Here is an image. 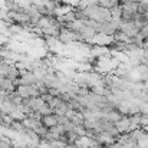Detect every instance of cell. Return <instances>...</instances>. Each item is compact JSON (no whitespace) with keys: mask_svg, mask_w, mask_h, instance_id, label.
Masks as SVG:
<instances>
[{"mask_svg":"<svg viewBox=\"0 0 148 148\" xmlns=\"http://www.w3.org/2000/svg\"><path fill=\"white\" fill-rule=\"evenodd\" d=\"M16 92L22 97V99L40 97V92H39L38 86H35V85H19V86H16Z\"/></svg>","mask_w":148,"mask_h":148,"instance_id":"cell-1","label":"cell"},{"mask_svg":"<svg viewBox=\"0 0 148 148\" xmlns=\"http://www.w3.org/2000/svg\"><path fill=\"white\" fill-rule=\"evenodd\" d=\"M115 127H116V130H118V132H119L121 135H125V134H130V132L134 131V127H132V124H131L130 116H122V118L115 124Z\"/></svg>","mask_w":148,"mask_h":148,"instance_id":"cell-2","label":"cell"},{"mask_svg":"<svg viewBox=\"0 0 148 148\" xmlns=\"http://www.w3.org/2000/svg\"><path fill=\"white\" fill-rule=\"evenodd\" d=\"M119 30H121V32H124L125 35H128L131 39H132V38H135V36L140 33V29H138L134 23H127V22H122V20H121Z\"/></svg>","mask_w":148,"mask_h":148,"instance_id":"cell-3","label":"cell"},{"mask_svg":"<svg viewBox=\"0 0 148 148\" xmlns=\"http://www.w3.org/2000/svg\"><path fill=\"white\" fill-rule=\"evenodd\" d=\"M0 89H3L4 92L10 94V92H14L16 91V84L4 76H0Z\"/></svg>","mask_w":148,"mask_h":148,"instance_id":"cell-4","label":"cell"},{"mask_svg":"<svg viewBox=\"0 0 148 148\" xmlns=\"http://www.w3.org/2000/svg\"><path fill=\"white\" fill-rule=\"evenodd\" d=\"M42 124L49 130V128H53V127H56V125H59V116L58 115H55V114H52V115H46V116H43L42 118Z\"/></svg>","mask_w":148,"mask_h":148,"instance_id":"cell-5","label":"cell"},{"mask_svg":"<svg viewBox=\"0 0 148 148\" xmlns=\"http://www.w3.org/2000/svg\"><path fill=\"white\" fill-rule=\"evenodd\" d=\"M27 14H29V19H30V25H33V26H36L38 23H39V20L42 19V14H40V12L32 4V7L27 10Z\"/></svg>","mask_w":148,"mask_h":148,"instance_id":"cell-6","label":"cell"},{"mask_svg":"<svg viewBox=\"0 0 148 148\" xmlns=\"http://www.w3.org/2000/svg\"><path fill=\"white\" fill-rule=\"evenodd\" d=\"M92 144H94V140L89 138V137H86V135L79 137V138L76 140V143H75L76 148H91Z\"/></svg>","mask_w":148,"mask_h":148,"instance_id":"cell-7","label":"cell"},{"mask_svg":"<svg viewBox=\"0 0 148 148\" xmlns=\"http://www.w3.org/2000/svg\"><path fill=\"white\" fill-rule=\"evenodd\" d=\"M114 39H115V42H119V43H131V40H132L128 35H125V33L121 32V30H118V32L114 35Z\"/></svg>","mask_w":148,"mask_h":148,"instance_id":"cell-8","label":"cell"},{"mask_svg":"<svg viewBox=\"0 0 148 148\" xmlns=\"http://www.w3.org/2000/svg\"><path fill=\"white\" fill-rule=\"evenodd\" d=\"M103 116H105V118H106L109 122H112V124H116V122H118V121H119V119L124 116V115H121V114H119V112L115 109V111H111V112L105 114Z\"/></svg>","mask_w":148,"mask_h":148,"instance_id":"cell-9","label":"cell"},{"mask_svg":"<svg viewBox=\"0 0 148 148\" xmlns=\"http://www.w3.org/2000/svg\"><path fill=\"white\" fill-rule=\"evenodd\" d=\"M111 14H112L114 20H121V17H122V7H121V4L112 7L111 9Z\"/></svg>","mask_w":148,"mask_h":148,"instance_id":"cell-10","label":"cell"},{"mask_svg":"<svg viewBox=\"0 0 148 148\" xmlns=\"http://www.w3.org/2000/svg\"><path fill=\"white\" fill-rule=\"evenodd\" d=\"M79 1L81 0H62V3L63 4H68V6H71V7H78V4H79Z\"/></svg>","mask_w":148,"mask_h":148,"instance_id":"cell-11","label":"cell"},{"mask_svg":"<svg viewBox=\"0 0 148 148\" xmlns=\"http://www.w3.org/2000/svg\"><path fill=\"white\" fill-rule=\"evenodd\" d=\"M140 35L144 38V39H148V25L145 23L143 27H141V30H140Z\"/></svg>","mask_w":148,"mask_h":148,"instance_id":"cell-12","label":"cell"},{"mask_svg":"<svg viewBox=\"0 0 148 148\" xmlns=\"http://www.w3.org/2000/svg\"><path fill=\"white\" fill-rule=\"evenodd\" d=\"M143 16H144V22H145V23L148 25V12H147V13H144Z\"/></svg>","mask_w":148,"mask_h":148,"instance_id":"cell-13","label":"cell"},{"mask_svg":"<svg viewBox=\"0 0 148 148\" xmlns=\"http://www.w3.org/2000/svg\"><path fill=\"white\" fill-rule=\"evenodd\" d=\"M12 148H16V147H14V145H13V147H12Z\"/></svg>","mask_w":148,"mask_h":148,"instance_id":"cell-14","label":"cell"}]
</instances>
